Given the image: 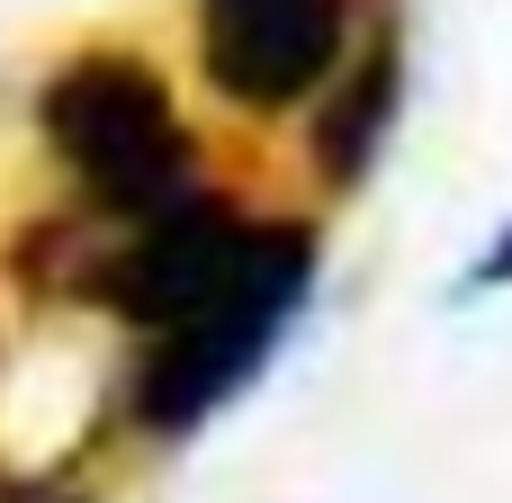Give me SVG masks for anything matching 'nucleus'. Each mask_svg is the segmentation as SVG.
<instances>
[{
  "instance_id": "nucleus-8",
  "label": "nucleus",
  "mask_w": 512,
  "mask_h": 503,
  "mask_svg": "<svg viewBox=\"0 0 512 503\" xmlns=\"http://www.w3.org/2000/svg\"><path fill=\"white\" fill-rule=\"evenodd\" d=\"M18 503H81V495H18Z\"/></svg>"
},
{
  "instance_id": "nucleus-5",
  "label": "nucleus",
  "mask_w": 512,
  "mask_h": 503,
  "mask_svg": "<svg viewBox=\"0 0 512 503\" xmlns=\"http://www.w3.org/2000/svg\"><path fill=\"white\" fill-rule=\"evenodd\" d=\"M396 117H405V27L378 9L369 45L342 54L333 99H324V117H315V180H324V189H360V180L378 171Z\"/></svg>"
},
{
  "instance_id": "nucleus-2",
  "label": "nucleus",
  "mask_w": 512,
  "mask_h": 503,
  "mask_svg": "<svg viewBox=\"0 0 512 503\" xmlns=\"http://www.w3.org/2000/svg\"><path fill=\"white\" fill-rule=\"evenodd\" d=\"M315 270H324L315 225H306V216H279L261 270H252L216 315H198V324L144 342L135 378H126V423H135L144 441H189L198 423H216V414L270 369V351L288 342V324L306 315Z\"/></svg>"
},
{
  "instance_id": "nucleus-1",
  "label": "nucleus",
  "mask_w": 512,
  "mask_h": 503,
  "mask_svg": "<svg viewBox=\"0 0 512 503\" xmlns=\"http://www.w3.org/2000/svg\"><path fill=\"white\" fill-rule=\"evenodd\" d=\"M36 135L81 180V198H99L117 216H162V207H180V198L207 189L198 135L180 126L171 81L144 54H126V45L63 54L36 81Z\"/></svg>"
},
{
  "instance_id": "nucleus-4",
  "label": "nucleus",
  "mask_w": 512,
  "mask_h": 503,
  "mask_svg": "<svg viewBox=\"0 0 512 503\" xmlns=\"http://www.w3.org/2000/svg\"><path fill=\"white\" fill-rule=\"evenodd\" d=\"M351 18V0H198V63L234 108L279 117L342 72Z\"/></svg>"
},
{
  "instance_id": "nucleus-6",
  "label": "nucleus",
  "mask_w": 512,
  "mask_h": 503,
  "mask_svg": "<svg viewBox=\"0 0 512 503\" xmlns=\"http://www.w3.org/2000/svg\"><path fill=\"white\" fill-rule=\"evenodd\" d=\"M135 216L117 207H63V216H27L18 243H9V279L36 297V306H99V279H108V252L126 243Z\"/></svg>"
},
{
  "instance_id": "nucleus-7",
  "label": "nucleus",
  "mask_w": 512,
  "mask_h": 503,
  "mask_svg": "<svg viewBox=\"0 0 512 503\" xmlns=\"http://www.w3.org/2000/svg\"><path fill=\"white\" fill-rule=\"evenodd\" d=\"M512 288V225H495V243L459 270V306H477V297H504Z\"/></svg>"
},
{
  "instance_id": "nucleus-3",
  "label": "nucleus",
  "mask_w": 512,
  "mask_h": 503,
  "mask_svg": "<svg viewBox=\"0 0 512 503\" xmlns=\"http://www.w3.org/2000/svg\"><path fill=\"white\" fill-rule=\"evenodd\" d=\"M270 234H279V216H252V207H234V198H216V189H198V198H180V207H162V216H135L126 243L108 252L99 315L135 324L144 342H153V333H180V324L216 315V306L261 270Z\"/></svg>"
}]
</instances>
